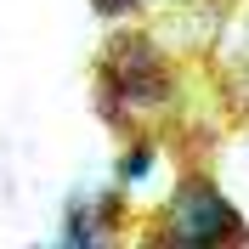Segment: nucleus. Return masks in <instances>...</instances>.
<instances>
[{
  "mask_svg": "<svg viewBox=\"0 0 249 249\" xmlns=\"http://www.w3.org/2000/svg\"><path fill=\"white\" fill-rule=\"evenodd\" d=\"M159 238L187 249H215V244H249V227L238 215V204L221 193V181H210L204 170H187L176 176L170 198H164Z\"/></svg>",
  "mask_w": 249,
  "mask_h": 249,
  "instance_id": "obj_2",
  "label": "nucleus"
},
{
  "mask_svg": "<svg viewBox=\"0 0 249 249\" xmlns=\"http://www.w3.org/2000/svg\"><path fill=\"white\" fill-rule=\"evenodd\" d=\"M153 153H159V147H153L147 136H130V147H124L119 164H113V181H119V193H136V187L153 176Z\"/></svg>",
  "mask_w": 249,
  "mask_h": 249,
  "instance_id": "obj_4",
  "label": "nucleus"
},
{
  "mask_svg": "<svg viewBox=\"0 0 249 249\" xmlns=\"http://www.w3.org/2000/svg\"><path fill=\"white\" fill-rule=\"evenodd\" d=\"M91 6H96V17H136L147 6H164V0H91Z\"/></svg>",
  "mask_w": 249,
  "mask_h": 249,
  "instance_id": "obj_5",
  "label": "nucleus"
},
{
  "mask_svg": "<svg viewBox=\"0 0 249 249\" xmlns=\"http://www.w3.org/2000/svg\"><path fill=\"white\" fill-rule=\"evenodd\" d=\"M62 244L68 249H96L113 238V204L108 198H74L68 204V215H62Z\"/></svg>",
  "mask_w": 249,
  "mask_h": 249,
  "instance_id": "obj_3",
  "label": "nucleus"
},
{
  "mask_svg": "<svg viewBox=\"0 0 249 249\" xmlns=\"http://www.w3.org/2000/svg\"><path fill=\"white\" fill-rule=\"evenodd\" d=\"M96 102L113 124H147L176 102V62L147 34H113L96 62Z\"/></svg>",
  "mask_w": 249,
  "mask_h": 249,
  "instance_id": "obj_1",
  "label": "nucleus"
}]
</instances>
